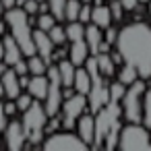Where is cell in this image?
<instances>
[{
    "mask_svg": "<svg viewBox=\"0 0 151 151\" xmlns=\"http://www.w3.org/2000/svg\"><path fill=\"white\" fill-rule=\"evenodd\" d=\"M118 52L126 64H132L141 79L151 77V27L145 23H132L124 27L118 37Z\"/></svg>",
    "mask_w": 151,
    "mask_h": 151,
    "instance_id": "obj_1",
    "label": "cell"
},
{
    "mask_svg": "<svg viewBox=\"0 0 151 151\" xmlns=\"http://www.w3.org/2000/svg\"><path fill=\"white\" fill-rule=\"evenodd\" d=\"M29 15L25 13V9L13 6L6 13V25L11 29V35L17 40V44L21 46L25 56H33L35 54V44H33V33L29 29Z\"/></svg>",
    "mask_w": 151,
    "mask_h": 151,
    "instance_id": "obj_2",
    "label": "cell"
},
{
    "mask_svg": "<svg viewBox=\"0 0 151 151\" xmlns=\"http://www.w3.org/2000/svg\"><path fill=\"white\" fill-rule=\"evenodd\" d=\"M46 108H42L40 101H31V106L23 112V128H25V137L29 139L31 145H37L44 137V128H46Z\"/></svg>",
    "mask_w": 151,
    "mask_h": 151,
    "instance_id": "obj_3",
    "label": "cell"
},
{
    "mask_svg": "<svg viewBox=\"0 0 151 151\" xmlns=\"http://www.w3.org/2000/svg\"><path fill=\"white\" fill-rule=\"evenodd\" d=\"M143 93H145V81L137 79L130 83V89H126L122 97V114L128 122H143Z\"/></svg>",
    "mask_w": 151,
    "mask_h": 151,
    "instance_id": "obj_4",
    "label": "cell"
},
{
    "mask_svg": "<svg viewBox=\"0 0 151 151\" xmlns=\"http://www.w3.org/2000/svg\"><path fill=\"white\" fill-rule=\"evenodd\" d=\"M120 114H122V110H120V106H118L116 99H110V101L97 112V116H95V137H93V145H91V147H101V145H104L106 134H108L110 128L118 122Z\"/></svg>",
    "mask_w": 151,
    "mask_h": 151,
    "instance_id": "obj_5",
    "label": "cell"
},
{
    "mask_svg": "<svg viewBox=\"0 0 151 151\" xmlns=\"http://www.w3.org/2000/svg\"><path fill=\"white\" fill-rule=\"evenodd\" d=\"M118 147L120 149H151V141H149V132L145 126H139L134 122H130L128 126L120 128V137H118Z\"/></svg>",
    "mask_w": 151,
    "mask_h": 151,
    "instance_id": "obj_6",
    "label": "cell"
},
{
    "mask_svg": "<svg viewBox=\"0 0 151 151\" xmlns=\"http://www.w3.org/2000/svg\"><path fill=\"white\" fill-rule=\"evenodd\" d=\"M62 81H60V73L58 66H50L48 68V95H46V114L48 116H56L60 106H62Z\"/></svg>",
    "mask_w": 151,
    "mask_h": 151,
    "instance_id": "obj_7",
    "label": "cell"
},
{
    "mask_svg": "<svg viewBox=\"0 0 151 151\" xmlns=\"http://www.w3.org/2000/svg\"><path fill=\"white\" fill-rule=\"evenodd\" d=\"M42 147L46 151H54V149H75V151H85L89 145L77 137V134H70V132H52V137H48Z\"/></svg>",
    "mask_w": 151,
    "mask_h": 151,
    "instance_id": "obj_8",
    "label": "cell"
},
{
    "mask_svg": "<svg viewBox=\"0 0 151 151\" xmlns=\"http://www.w3.org/2000/svg\"><path fill=\"white\" fill-rule=\"evenodd\" d=\"M85 106H87V95H83V93H73L70 97H66L64 104H62V110H64L62 124H64L66 128H70V126L75 124V120L83 114Z\"/></svg>",
    "mask_w": 151,
    "mask_h": 151,
    "instance_id": "obj_9",
    "label": "cell"
},
{
    "mask_svg": "<svg viewBox=\"0 0 151 151\" xmlns=\"http://www.w3.org/2000/svg\"><path fill=\"white\" fill-rule=\"evenodd\" d=\"M4 137H6V147L13 149V151H19L25 147V128H23V122H9L4 126Z\"/></svg>",
    "mask_w": 151,
    "mask_h": 151,
    "instance_id": "obj_10",
    "label": "cell"
},
{
    "mask_svg": "<svg viewBox=\"0 0 151 151\" xmlns=\"http://www.w3.org/2000/svg\"><path fill=\"white\" fill-rule=\"evenodd\" d=\"M33 44H35V52L50 64V60H52V54H54V42L50 40V35H48V31H44V29H37V31H33Z\"/></svg>",
    "mask_w": 151,
    "mask_h": 151,
    "instance_id": "obj_11",
    "label": "cell"
},
{
    "mask_svg": "<svg viewBox=\"0 0 151 151\" xmlns=\"http://www.w3.org/2000/svg\"><path fill=\"white\" fill-rule=\"evenodd\" d=\"M2 46H4V62L6 64H15V62H19L21 60V56H23V50H21V46L17 44V40L13 37V35H6L4 40H2Z\"/></svg>",
    "mask_w": 151,
    "mask_h": 151,
    "instance_id": "obj_12",
    "label": "cell"
},
{
    "mask_svg": "<svg viewBox=\"0 0 151 151\" xmlns=\"http://www.w3.org/2000/svg\"><path fill=\"white\" fill-rule=\"evenodd\" d=\"M2 85H4V95L11 97V99H17V95L21 91V85H19V75L13 68H6L2 73Z\"/></svg>",
    "mask_w": 151,
    "mask_h": 151,
    "instance_id": "obj_13",
    "label": "cell"
},
{
    "mask_svg": "<svg viewBox=\"0 0 151 151\" xmlns=\"http://www.w3.org/2000/svg\"><path fill=\"white\" fill-rule=\"evenodd\" d=\"M31 97L35 99H46L48 95V77L44 75H33V79H29V85H27Z\"/></svg>",
    "mask_w": 151,
    "mask_h": 151,
    "instance_id": "obj_14",
    "label": "cell"
},
{
    "mask_svg": "<svg viewBox=\"0 0 151 151\" xmlns=\"http://www.w3.org/2000/svg\"><path fill=\"white\" fill-rule=\"evenodd\" d=\"M79 137L89 147L93 145V137H95V118L93 116H83L79 120Z\"/></svg>",
    "mask_w": 151,
    "mask_h": 151,
    "instance_id": "obj_15",
    "label": "cell"
},
{
    "mask_svg": "<svg viewBox=\"0 0 151 151\" xmlns=\"http://www.w3.org/2000/svg\"><path fill=\"white\" fill-rule=\"evenodd\" d=\"M87 58H89V46H87V42H83V40L73 42V48H70V62H73L75 66H81V64H85Z\"/></svg>",
    "mask_w": 151,
    "mask_h": 151,
    "instance_id": "obj_16",
    "label": "cell"
},
{
    "mask_svg": "<svg viewBox=\"0 0 151 151\" xmlns=\"http://www.w3.org/2000/svg\"><path fill=\"white\" fill-rule=\"evenodd\" d=\"M85 42H87V46H89V54L97 56V54H99V44H101V29H99L95 23L85 29Z\"/></svg>",
    "mask_w": 151,
    "mask_h": 151,
    "instance_id": "obj_17",
    "label": "cell"
},
{
    "mask_svg": "<svg viewBox=\"0 0 151 151\" xmlns=\"http://www.w3.org/2000/svg\"><path fill=\"white\" fill-rule=\"evenodd\" d=\"M73 89L77 93L87 95L91 91V75L87 73V68H79L75 70V81H73Z\"/></svg>",
    "mask_w": 151,
    "mask_h": 151,
    "instance_id": "obj_18",
    "label": "cell"
},
{
    "mask_svg": "<svg viewBox=\"0 0 151 151\" xmlns=\"http://www.w3.org/2000/svg\"><path fill=\"white\" fill-rule=\"evenodd\" d=\"M91 21H93L99 29H108V27H110V21H112L110 6H101V4H97L95 9H91Z\"/></svg>",
    "mask_w": 151,
    "mask_h": 151,
    "instance_id": "obj_19",
    "label": "cell"
},
{
    "mask_svg": "<svg viewBox=\"0 0 151 151\" xmlns=\"http://www.w3.org/2000/svg\"><path fill=\"white\" fill-rule=\"evenodd\" d=\"M75 64L73 62H66V60H60L58 62V73H60V81L64 87H73V81H75Z\"/></svg>",
    "mask_w": 151,
    "mask_h": 151,
    "instance_id": "obj_20",
    "label": "cell"
},
{
    "mask_svg": "<svg viewBox=\"0 0 151 151\" xmlns=\"http://www.w3.org/2000/svg\"><path fill=\"white\" fill-rule=\"evenodd\" d=\"M95 58H97V66H99V73H101V75H106V77L114 75L116 64L112 62V58H110V54H108V52H99Z\"/></svg>",
    "mask_w": 151,
    "mask_h": 151,
    "instance_id": "obj_21",
    "label": "cell"
},
{
    "mask_svg": "<svg viewBox=\"0 0 151 151\" xmlns=\"http://www.w3.org/2000/svg\"><path fill=\"white\" fill-rule=\"evenodd\" d=\"M27 66H29V73L31 75H44L46 70H48V62L42 58V56H29V62H27Z\"/></svg>",
    "mask_w": 151,
    "mask_h": 151,
    "instance_id": "obj_22",
    "label": "cell"
},
{
    "mask_svg": "<svg viewBox=\"0 0 151 151\" xmlns=\"http://www.w3.org/2000/svg\"><path fill=\"white\" fill-rule=\"evenodd\" d=\"M137 77H139V70H137L132 64H126V62H124V66H122V70H120V75H118V81L124 83V85H130V83L137 81Z\"/></svg>",
    "mask_w": 151,
    "mask_h": 151,
    "instance_id": "obj_23",
    "label": "cell"
},
{
    "mask_svg": "<svg viewBox=\"0 0 151 151\" xmlns=\"http://www.w3.org/2000/svg\"><path fill=\"white\" fill-rule=\"evenodd\" d=\"M64 31H66V40H70V42H77V40H83V37H85V29H83V25L77 23V21H70V25H68Z\"/></svg>",
    "mask_w": 151,
    "mask_h": 151,
    "instance_id": "obj_24",
    "label": "cell"
},
{
    "mask_svg": "<svg viewBox=\"0 0 151 151\" xmlns=\"http://www.w3.org/2000/svg\"><path fill=\"white\" fill-rule=\"evenodd\" d=\"M143 122L147 128H151V89H145L143 93Z\"/></svg>",
    "mask_w": 151,
    "mask_h": 151,
    "instance_id": "obj_25",
    "label": "cell"
},
{
    "mask_svg": "<svg viewBox=\"0 0 151 151\" xmlns=\"http://www.w3.org/2000/svg\"><path fill=\"white\" fill-rule=\"evenodd\" d=\"M81 2L79 0H66V6H64V17L68 21H77L79 19V11H81Z\"/></svg>",
    "mask_w": 151,
    "mask_h": 151,
    "instance_id": "obj_26",
    "label": "cell"
},
{
    "mask_svg": "<svg viewBox=\"0 0 151 151\" xmlns=\"http://www.w3.org/2000/svg\"><path fill=\"white\" fill-rule=\"evenodd\" d=\"M108 91H110V99H116V101H120L122 97H124V93H126V89H124V83H112V85H108Z\"/></svg>",
    "mask_w": 151,
    "mask_h": 151,
    "instance_id": "obj_27",
    "label": "cell"
},
{
    "mask_svg": "<svg viewBox=\"0 0 151 151\" xmlns=\"http://www.w3.org/2000/svg\"><path fill=\"white\" fill-rule=\"evenodd\" d=\"M50 11L56 19H64V6H66V0H50Z\"/></svg>",
    "mask_w": 151,
    "mask_h": 151,
    "instance_id": "obj_28",
    "label": "cell"
},
{
    "mask_svg": "<svg viewBox=\"0 0 151 151\" xmlns=\"http://www.w3.org/2000/svg\"><path fill=\"white\" fill-rule=\"evenodd\" d=\"M48 35H50V40H52L54 44H62V42L66 40V31H64L62 27H56V25L48 31Z\"/></svg>",
    "mask_w": 151,
    "mask_h": 151,
    "instance_id": "obj_29",
    "label": "cell"
},
{
    "mask_svg": "<svg viewBox=\"0 0 151 151\" xmlns=\"http://www.w3.org/2000/svg\"><path fill=\"white\" fill-rule=\"evenodd\" d=\"M54 21H56V17H54V15H48V13H44V15L37 19L40 29H44V31H50V29L54 27Z\"/></svg>",
    "mask_w": 151,
    "mask_h": 151,
    "instance_id": "obj_30",
    "label": "cell"
},
{
    "mask_svg": "<svg viewBox=\"0 0 151 151\" xmlns=\"http://www.w3.org/2000/svg\"><path fill=\"white\" fill-rule=\"evenodd\" d=\"M122 11H124V6H122L120 0H112V2H110V13H112V19L120 21V19H122Z\"/></svg>",
    "mask_w": 151,
    "mask_h": 151,
    "instance_id": "obj_31",
    "label": "cell"
},
{
    "mask_svg": "<svg viewBox=\"0 0 151 151\" xmlns=\"http://www.w3.org/2000/svg\"><path fill=\"white\" fill-rule=\"evenodd\" d=\"M31 93L29 95H17V99H15V104H17V110H21V112H25L29 106H31Z\"/></svg>",
    "mask_w": 151,
    "mask_h": 151,
    "instance_id": "obj_32",
    "label": "cell"
},
{
    "mask_svg": "<svg viewBox=\"0 0 151 151\" xmlns=\"http://www.w3.org/2000/svg\"><path fill=\"white\" fill-rule=\"evenodd\" d=\"M23 9H25L27 15H35V13L40 11V4H37V0H25V2H23Z\"/></svg>",
    "mask_w": 151,
    "mask_h": 151,
    "instance_id": "obj_33",
    "label": "cell"
},
{
    "mask_svg": "<svg viewBox=\"0 0 151 151\" xmlns=\"http://www.w3.org/2000/svg\"><path fill=\"white\" fill-rule=\"evenodd\" d=\"M79 19H81L83 23H89V21H91V6L83 4V6H81V11H79Z\"/></svg>",
    "mask_w": 151,
    "mask_h": 151,
    "instance_id": "obj_34",
    "label": "cell"
},
{
    "mask_svg": "<svg viewBox=\"0 0 151 151\" xmlns=\"http://www.w3.org/2000/svg\"><path fill=\"white\" fill-rule=\"evenodd\" d=\"M13 66H15L13 70H15L17 75H25V73L29 70V66H27V62H23V60H19V62H15Z\"/></svg>",
    "mask_w": 151,
    "mask_h": 151,
    "instance_id": "obj_35",
    "label": "cell"
},
{
    "mask_svg": "<svg viewBox=\"0 0 151 151\" xmlns=\"http://www.w3.org/2000/svg\"><path fill=\"white\" fill-rule=\"evenodd\" d=\"M116 37H118V33H116V29H112V27H108V31H106V42H108V44H114V42H116Z\"/></svg>",
    "mask_w": 151,
    "mask_h": 151,
    "instance_id": "obj_36",
    "label": "cell"
},
{
    "mask_svg": "<svg viewBox=\"0 0 151 151\" xmlns=\"http://www.w3.org/2000/svg\"><path fill=\"white\" fill-rule=\"evenodd\" d=\"M4 126H6V114H4V106L0 104V134H2Z\"/></svg>",
    "mask_w": 151,
    "mask_h": 151,
    "instance_id": "obj_37",
    "label": "cell"
},
{
    "mask_svg": "<svg viewBox=\"0 0 151 151\" xmlns=\"http://www.w3.org/2000/svg\"><path fill=\"white\" fill-rule=\"evenodd\" d=\"M120 2H122V6H124L126 11H132V9H137L139 0H120Z\"/></svg>",
    "mask_w": 151,
    "mask_h": 151,
    "instance_id": "obj_38",
    "label": "cell"
},
{
    "mask_svg": "<svg viewBox=\"0 0 151 151\" xmlns=\"http://www.w3.org/2000/svg\"><path fill=\"white\" fill-rule=\"evenodd\" d=\"M15 112H17V104H15V101H11V104L4 106V114H6V116H13Z\"/></svg>",
    "mask_w": 151,
    "mask_h": 151,
    "instance_id": "obj_39",
    "label": "cell"
},
{
    "mask_svg": "<svg viewBox=\"0 0 151 151\" xmlns=\"http://www.w3.org/2000/svg\"><path fill=\"white\" fill-rule=\"evenodd\" d=\"M110 58H112V62H114V64L124 62V58H122V54H120V52H112V54H110Z\"/></svg>",
    "mask_w": 151,
    "mask_h": 151,
    "instance_id": "obj_40",
    "label": "cell"
},
{
    "mask_svg": "<svg viewBox=\"0 0 151 151\" xmlns=\"http://www.w3.org/2000/svg\"><path fill=\"white\" fill-rule=\"evenodd\" d=\"M2 6L4 9H13V6H17V0H2Z\"/></svg>",
    "mask_w": 151,
    "mask_h": 151,
    "instance_id": "obj_41",
    "label": "cell"
},
{
    "mask_svg": "<svg viewBox=\"0 0 151 151\" xmlns=\"http://www.w3.org/2000/svg\"><path fill=\"white\" fill-rule=\"evenodd\" d=\"M19 85H21V87H27V85H29V79H27L25 75H19Z\"/></svg>",
    "mask_w": 151,
    "mask_h": 151,
    "instance_id": "obj_42",
    "label": "cell"
},
{
    "mask_svg": "<svg viewBox=\"0 0 151 151\" xmlns=\"http://www.w3.org/2000/svg\"><path fill=\"white\" fill-rule=\"evenodd\" d=\"M70 95H73V89H70V87H66V89L62 91V99H66V97H70Z\"/></svg>",
    "mask_w": 151,
    "mask_h": 151,
    "instance_id": "obj_43",
    "label": "cell"
},
{
    "mask_svg": "<svg viewBox=\"0 0 151 151\" xmlns=\"http://www.w3.org/2000/svg\"><path fill=\"white\" fill-rule=\"evenodd\" d=\"M4 93V85H2V79H0V95Z\"/></svg>",
    "mask_w": 151,
    "mask_h": 151,
    "instance_id": "obj_44",
    "label": "cell"
},
{
    "mask_svg": "<svg viewBox=\"0 0 151 151\" xmlns=\"http://www.w3.org/2000/svg\"><path fill=\"white\" fill-rule=\"evenodd\" d=\"M4 54V46H2V40H0V56Z\"/></svg>",
    "mask_w": 151,
    "mask_h": 151,
    "instance_id": "obj_45",
    "label": "cell"
},
{
    "mask_svg": "<svg viewBox=\"0 0 151 151\" xmlns=\"http://www.w3.org/2000/svg\"><path fill=\"white\" fill-rule=\"evenodd\" d=\"M4 33V23H0V35Z\"/></svg>",
    "mask_w": 151,
    "mask_h": 151,
    "instance_id": "obj_46",
    "label": "cell"
},
{
    "mask_svg": "<svg viewBox=\"0 0 151 151\" xmlns=\"http://www.w3.org/2000/svg\"><path fill=\"white\" fill-rule=\"evenodd\" d=\"M2 9H4V6H2V0H0V15H2Z\"/></svg>",
    "mask_w": 151,
    "mask_h": 151,
    "instance_id": "obj_47",
    "label": "cell"
},
{
    "mask_svg": "<svg viewBox=\"0 0 151 151\" xmlns=\"http://www.w3.org/2000/svg\"><path fill=\"white\" fill-rule=\"evenodd\" d=\"M23 2H25V0H17V4H23Z\"/></svg>",
    "mask_w": 151,
    "mask_h": 151,
    "instance_id": "obj_48",
    "label": "cell"
},
{
    "mask_svg": "<svg viewBox=\"0 0 151 151\" xmlns=\"http://www.w3.org/2000/svg\"><path fill=\"white\" fill-rule=\"evenodd\" d=\"M149 13H151V2H149Z\"/></svg>",
    "mask_w": 151,
    "mask_h": 151,
    "instance_id": "obj_49",
    "label": "cell"
},
{
    "mask_svg": "<svg viewBox=\"0 0 151 151\" xmlns=\"http://www.w3.org/2000/svg\"><path fill=\"white\" fill-rule=\"evenodd\" d=\"M139 2H147V0H139Z\"/></svg>",
    "mask_w": 151,
    "mask_h": 151,
    "instance_id": "obj_50",
    "label": "cell"
},
{
    "mask_svg": "<svg viewBox=\"0 0 151 151\" xmlns=\"http://www.w3.org/2000/svg\"><path fill=\"white\" fill-rule=\"evenodd\" d=\"M83 2H89V0H83Z\"/></svg>",
    "mask_w": 151,
    "mask_h": 151,
    "instance_id": "obj_51",
    "label": "cell"
},
{
    "mask_svg": "<svg viewBox=\"0 0 151 151\" xmlns=\"http://www.w3.org/2000/svg\"><path fill=\"white\" fill-rule=\"evenodd\" d=\"M37 2H42V0H37Z\"/></svg>",
    "mask_w": 151,
    "mask_h": 151,
    "instance_id": "obj_52",
    "label": "cell"
}]
</instances>
